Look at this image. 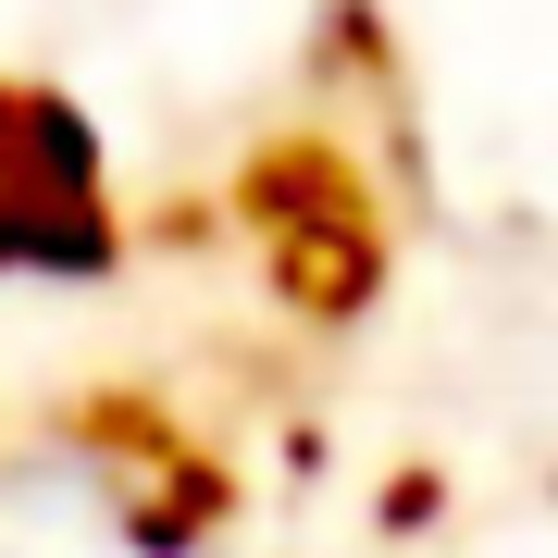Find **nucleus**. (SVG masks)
Listing matches in <instances>:
<instances>
[]
</instances>
